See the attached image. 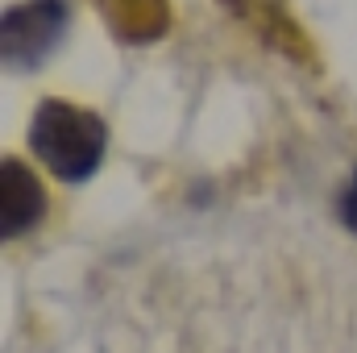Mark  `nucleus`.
I'll return each instance as SVG.
<instances>
[{
	"label": "nucleus",
	"instance_id": "20e7f679",
	"mask_svg": "<svg viewBox=\"0 0 357 353\" xmlns=\"http://www.w3.org/2000/svg\"><path fill=\"white\" fill-rule=\"evenodd\" d=\"M337 216H341V225H345L349 233H357V171H354V179L345 183L341 200H337Z\"/></svg>",
	"mask_w": 357,
	"mask_h": 353
},
{
	"label": "nucleus",
	"instance_id": "7ed1b4c3",
	"mask_svg": "<svg viewBox=\"0 0 357 353\" xmlns=\"http://www.w3.org/2000/svg\"><path fill=\"white\" fill-rule=\"evenodd\" d=\"M46 216V191L42 179L33 175L17 154L0 158V237H25Z\"/></svg>",
	"mask_w": 357,
	"mask_h": 353
},
{
	"label": "nucleus",
	"instance_id": "f257e3e1",
	"mask_svg": "<svg viewBox=\"0 0 357 353\" xmlns=\"http://www.w3.org/2000/svg\"><path fill=\"white\" fill-rule=\"evenodd\" d=\"M29 150L46 163V171L63 183H88L108 150V125L100 112L67 104V100H42L29 121Z\"/></svg>",
	"mask_w": 357,
	"mask_h": 353
},
{
	"label": "nucleus",
	"instance_id": "f03ea898",
	"mask_svg": "<svg viewBox=\"0 0 357 353\" xmlns=\"http://www.w3.org/2000/svg\"><path fill=\"white\" fill-rule=\"evenodd\" d=\"M71 8L67 0H25L0 17V54L13 71H33L67 38Z\"/></svg>",
	"mask_w": 357,
	"mask_h": 353
}]
</instances>
